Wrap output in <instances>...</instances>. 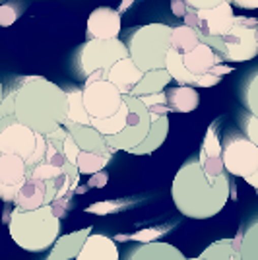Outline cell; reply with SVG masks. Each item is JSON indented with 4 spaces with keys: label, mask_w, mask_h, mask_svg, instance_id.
<instances>
[{
    "label": "cell",
    "mask_w": 258,
    "mask_h": 260,
    "mask_svg": "<svg viewBox=\"0 0 258 260\" xmlns=\"http://www.w3.org/2000/svg\"><path fill=\"white\" fill-rule=\"evenodd\" d=\"M245 105L248 113L258 119V72L248 78L247 87H245Z\"/></svg>",
    "instance_id": "obj_33"
},
{
    "label": "cell",
    "mask_w": 258,
    "mask_h": 260,
    "mask_svg": "<svg viewBox=\"0 0 258 260\" xmlns=\"http://www.w3.org/2000/svg\"><path fill=\"white\" fill-rule=\"evenodd\" d=\"M219 82H221V76H215L212 72H206V74H200V76L196 78L194 87H212V86H217Z\"/></svg>",
    "instance_id": "obj_41"
},
{
    "label": "cell",
    "mask_w": 258,
    "mask_h": 260,
    "mask_svg": "<svg viewBox=\"0 0 258 260\" xmlns=\"http://www.w3.org/2000/svg\"><path fill=\"white\" fill-rule=\"evenodd\" d=\"M231 4H237L239 8H245V10H256L258 8V0H227Z\"/></svg>",
    "instance_id": "obj_47"
},
{
    "label": "cell",
    "mask_w": 258,
    "mask_h": 260,
    "mask_svg": "<svg viewBox=\"0 0 258 260\" xmlns=\"http://www.w3.org/2000/svg\"><path fill=\"white\" fill-rule=\"evenodd\" d=\"M165 233V229H144V231H138V233H134V235H130V239H134V241H140V243H151V241H155V239H159Z\"/></svg>",
    "instance_id": "obj_36"
},
{
    "label": "cell",
    "mask_w": 258,
    "mask_h": 260,
    "mask_svg": "<svg viewBox=\"0 0 258 260\" xmlns=\"http://www.w3.org/2000/svg\"><path fill=\"white\" fill-rule=\"evenodd\" d=\"M14 103H16V87H12L10 91L2 98V103H0V117H10V115H14Z\"/></svg>",
    "instance_id": "obj_37"
},
{
    "label": "cell",
    "mask_w": 258,
    "mask_h": 260,
    "mask_svg": "<svg viewBox=\"0 0 258 260\" xmlns=\"http://www.w3.org/2000/svg\"><path fill=\"white\" fill-rule=\"evenodd\" d=\"M126 119H128V105H126V101L122 103V107L118 109L115 115H111L107 119H91V126L97 128L103 136H115L118 134L120 130L124 128V124H126Z\"/></svg>",
    "instance_id": "obj_25"
},
{
    "label": "cell",
    "mask_w": 258,
    "mask_h": 260,
    "mask_svg": "<svg viewBox=\"0 0 258 260\" xmlns=\"http://www.w3.org/2000/svg\"><path fill=\"white\" fill-rule=\"evenodd\" d=\"M29 175V167L23 157L12 155V153H2L0 155V184L6 186H22L23 181Z\"/></svg>",
    "instance_id": "obj_19"
},
{
    "label": "cell",
    "mask_w": 258,
    "mask_h": 260,
    "mask_svg": "<svg viewBox=\"0 0 258 260\" xmlns=\"http://www.w3.org/2000/svg\"><path fill=\"white\" fill-rule=\"evenodd\" d=\"M171 29L165 23H148L130 35L128 54L142 72L165 68L167 53L171 49Z\"/></svg>",
    "instance_id": "obj_4"
},
{
    "label": "cell",
    "mask_w": 258,
    "mask_h": 260,
    "mask_svg": "<svg viewBox=\"0 0 258 260\" xmlns=\"http://www.w3.org/2000/svg\"><path fill=\"white\" fill-rule=\"evenodd\" d=\"M229 260H241V258H239V252H235V254H233V256H231Z\"/></svg>",
    "instance_id": "obj_53"
},
{
    "label": "cell",
    "mask_w": 258,
    "mask_h": 260,
    "mask_svg": "<svg viewBox=\"0 0 258 260\" xmlns=\"http://www.w3.org/2000/svg\"><path fill=\"white\" fill-rule=\"evenodd\" d=\"M221 2H225V0H186V4H188L190 8H196V10L215 8V6H219Z\"/></svg>",
    "instance_id": "obj_42"
},
{
    "label": "cell",
    "mask_w": 258,
    "mask_h": 260,
    "mask_svg": "<svg viewBox=\"0 0 258 260\" xmlns=\"http://www.w3.org/2000/svg\"><path fill=\"white\" fill-rule=\"evenodd\" d=\"M124 101L128 105V119H126L124 128L120 130L118 134H115V136H105L107 144L115 152L117 150L130 152L136 146H140L142 142L146 140V136H148L151 126L150 111H148V107L144 105V101L140 98H136V95H124Z\"/></svg>",
    "instance_id": "obj_7"
},
{
    "label": "cell",
    "mask_w": 258,
    "mask_h": 260,
    "mask_svg": "<svg viewBox=\"0 0 258 260\" xmlns=\"http://www.w3.org/2000/svg\"><path fill=\"white\" fill-rule=\"evenodd\" d=\"M167 93V101H169V107L175 113H192L194 109L198 107V91L192 86H177L169 87Z\"/></svg>",
    "instance_id": "obj_22"
},
{
    "label": "cell",
    "mask_w": 258,
    "mask_h": 260,
    "mask_svg": "<svg viewBox=\"0 0 258 260\" xmlns=\"http://www.w3.org/2000/svg\"><path fill=\"white\" fill-rule=\"evenodd\" d=\"M14 117L39 134H51L68 117V95L60 86L41 76L18 80Z\"/></svg>",
    "instance_id": "obj_2"
},
{
    "label": "cell",
    "mask_w": 258,
    "mask_h": 260,
    "mask_svg": "<svg viewBox=\"0 0 258 260\" xmlns=\"http://www.w3.org/2000/svg\"><path fill=\"white\" fill-rule=\"evenodd\" d=\"M186 10H188V4H186V0H171L173 16H177V18H184Z\"/></svg>",
    "instance_id": "obj_46"
},
{
    "label": "cell",
    "mask_w": 258,
    "mask_h": 260,
    "mask_svg": "<svg viewBox=\"0 0 258 260\" xmlns=\"http://www.w3.org/2000/svg\"><path fill=\"white\" fill-rule=\"evenodd\" d=\"M223 165L233 177L247 179L258 169V146L247 136H229L223 144Z\"/></svg>",
    "instance_id": "obj_10"
},
{
    "label": "cell",
    "mask_w": 258,
    "mask_h": 260,
    "mask_svg": "<svg viewBox=\"0 0 258 260\" xmlns=\"http://www.w3.org/2000/svg\"><path fill=\"white\" fill-rule=\"evenodd\" d=\"M2 98H4V89H2V82H0V103H2Z\"/></svg>",
    "instance_id": "obj_52"
},
{
    "label": "cell",
    "mask_w": 258,
    "mask_h": 260,
    "mask_svg": "<svg viewBox=\"0 0 258 260\" xmlns=\"http://www.w3.org/2000/svg\"><path fill=\"white\" fill-rule=\"evenodd\" d=\"M245 181H247V183L250 184L252 188H256V190H258V169H256V173H252L250 177H247Z\"/></svg>",
    "instance_id": "obj_50"
},
{
    "label": "cell",
    "mask_w": 258,
    "mask_h": 260,
    "mask_svg": "<svg viewBox=\"0 0 258 260\" xmlns=\"http://www.w3.org/2000/svg\"><path fill=\"white\" fill-rule=\"evenodd\" d=\"M173 78L171 74L167 72V68H159V70H148L144 72L142 80L136 84V87L132 89L130 95H136V98H142V95H150V93H157V91H163L165 87L169 86Z\"/></svg>",
    "instance_id": "obj_23"
},
{
    "label": "cell",
    "mask_w": 258,
    "mask_h": 260,
    "mask_svg": "<svg viewBox=\"0 0 258 260\" xmlns=\"http://www.w3.org/2000/svg\"><path fill=\"white\" fill-rule=\"evenodd\" d=\"M18 186H6V184H0V200L4 202H16V196H18Z\"/></svg>",
    "instance_id": "obj_44"
},
{
    "label": "cell",
    "mask_w": 258,
    "mask_h": 260,
    "mask_svg": "<svg viewBox=\"0 0 258 260\" xmlns=\"http://www.w3.org/2000/svg\"><path fill=\"white\" fill-rule=\"evenodd\" d=\"M142 76H144V72L134 64V60L130 56L117 60L107 72V80L120 89L122 95H130L136 84L142 80Z\"/></svg>",
    "instance_id": "obj_15"
},
{
    "label": "cell",
    "mask_w": 258,
    "mask_h": 260,
    "mask_svg": "<svg viewBox=\"0 0 258 260\" xmlns=\"http://www.w3.org/2000/svg\"><path fill=\"white\" fill-rule=\"evenodd\" d=\"M241 260H258V219L243 231V245L239 250Z\"/></svg>",
    "instance_id": "obj_29"
},
{
    "label": "cell",
    "mask_w": 258,
    "mask_h": 260,
    "mask_svg": "<svg viewBox=\"0 0 258 260\" xmlns=\"http://www.w3.org/2000/svg\"><path fill=\"white\" fill-rule=\"evenodd\" d=\"M245 132H247V138H250V140L258 146V119L256 117L248 115L247 119H245Z\"/></svg>",
    "instance_id": "obj_40"
},
{
    "label": "cell",
    "mask_w": 258,
    "mask_h": 260,
    "mask_svg": "<svg viewBox=\"0 0 258 260\" xmlns=\"http://www.w3.org/2000/svg\"><path fill=\"white\" fill-rule=\"evenodd\" d=\"M111 161V155H103V153H91V152H82L78 153L76 159V167L82 175H93L97 171H103Z\"/></svg>",
    "instance_id": "obj_28"
},
{
    "label": "cell",
    "mask_w": 258,
    "mask_h": 260,
    "mask_svg": "<svg viewBox=\"0 0 258 260\" xmlns=\"http://www.w3.org/2000/svg\"><path fill=\"white\" fill-rule=\"evenodd\" d=\"M93 231L91 228H84L78 229L74 233H68V235H62L54 241L53 250L51 254L47 256V260H72L80 254V250L84 247L86 239L91 235Z\"/></svg>",
    "instance_id": "obj_18"
},
{
    "label": "cell",
    "mask_w": 258,
    "mask_h": 260,
    "mask_svg": "<svg viewBox=\"0 0 258 260\" xmlns=\"http://www.w3.org/2000/svg\"><path fill=\"white\" fill-rule=\"evenodd\" d=\"M64 128L70 132V136L74 138V142L82 152L103 153V155H113V152H115L107 144V138L97 128H93L91 124H76V122L64 120Z\"/></svg>",
    "instance_id": "obj_14"
},
{
    "label": "cell",
    "mask_w": 258,
    "mask_h": 260,
    "mask_svg": "<svg viewBox=\"0 0 258 260\" xmlns=\"http://www.w3.org/2000/svg\"><path fill=\"white\" fill-rule=\"evenodd\" d=\"M235 254V250L231 247V239H221V241H215L210 247H206L202 250V258L206 260H229Z\"/></svg>",
    "instance_id": "obj_30"
},
{
    "label": "cell",
    "mask_w": 258,
    "mask_h": 260,
    "mask_svg": "<svg viewBox=\"0 0 258 260\" xmlns=\"http://www.w3.org/2000/svg\"><path fill=\"white\" fill-rule=\"evenodd\" d=\"M120 12L109 6H99L87 18V39H113L120 33Z\"/></svg>",
    "instance_id": "obj_13"
},
{
    "label": "cell",
    "mask_w": 258,
    "mask_h": 260,
    "mask_svg": "<svg viewBox=\"0 0 258 260\" xmlns=\"http://www.w3.org/2000/svg\"><path fill=\"white\" fill-rule=\"evenodd\" d=\"M62 148H64V155L66 159L76 165V159H78V153H80V148H78V144L74 142V138L70 136V132H68V136L64 138V144H62Z\"/></svg>",
    "instance_id": "obj_38"
},
{
    "label": "cell",
    "mask_w": 258,
    "mask_h": 260,
    "mask_svg": "<svg viewBox=\"0 0 258 260\" xmlns=\"http://www.w3.org/2000/svg\"><path fill=\"white\" fill-rule=\"evenodd\" d=\"M221 152H223V146H221L219 136H217V132H215V124H212V126L208 128V132H206L200 157H221Z\"/></svg>",
    "instance_id": "obj_32"
},
{
    "label": "cell",
    "mask_w": 258,
    "mask_h": 260,
    "mask_svg": "<svg viewBox=\"0 0 258 260\" xmlns=\"http://www.w3.org/2000/svg\"><path fill=\"white\" fill-rule=\"evenodd\" d=\"M241 245H243V229L237 233L235 237L231 239V247H233V250H235V252H239V250H241Z\"/></svg>",
    "instance_id": "obj_49"
},
{
    "label": "cell",
    "mask_w": 258,
    "mask_h": 260,
    "mask_svg": "<svg viewBox=\"0 0 258 260\" xmlns=\"http://www.w3.org/2000/svg\"><path fill=\"white\" fill-rule=\"evenodd\" d=\"M231 194L227 173L208 175L200 161L184 163L173 179L171 196L177 210L192 219H208L217 216Z\"/></svg>",
    "instance_id": "obj_1"
},
{
    "label": "cell",
    "mask_w": 258,
    "mask_h": 260,
    "mask_svg": "<svg viewBox=\"0 0 258 260\" xmlns=\"http://www.w3.org/2000/svg\"><path fill=\"white\" fill-rule=\"evenodd\" d=\"M210 72H212V74H215V76L223 78L225 74H231V72H233V68H231V66H227V64H223V62H219V64H215Z\"/></svg>",
    "instance_id": "obj_48"
},
{
    "label": "cell",
    "mask_w": 258,
    "mask_h": 260,
    "mask_svg": "<svg viewBox=\"0 0 258 260\" xmlns=\"http://www.w3.org/2000/svg\"><path fill=\"white\" fill-rule=\"evenodd\" d=\"M53 200H56V181H43V179L27 175V179L23 181L16 196V208L37 210L45 204H51Z\"/></svg>",
    "instance_id": "obj_11"
},
{
    "label": "cell",
    "mask_w": 258,
    "mask_h": 260,
    "mask_svg": "<svg viewBox=\"0 0 258 260\" xmlns=\"http://www.w3.org/2000/svg\"><path fill=\"white\" fill-rule=\"evenodd\" d=\"M198 16H200V27H198L200 37H221L235 23L233 6L227 0L221 2L219 6H215V8L198 10Z\"/></svg>",
    "instance_id": "obj_12"
},
{
    "label": "cell",
    "mask_w": 258,
    "mask_h": 260,
    "mask_svg": "<svg viewBox=\"0 0 258 260\" xmlns=\"http://www.w3.org/2000/svg\"><path fill=\"white\" fill-rule=\"evenodd\" d=\"M2 153L20 155L31 169L43 161L47 153V138L22 124L14 115L0 117V155Z\"/></svg>",
    "instance_id": "obj_6"
},
{
    "label": "cell",
    "mask_w": 258,
    "mask_h": 260,
    "mask_svg": "<svg viewBox=\"0 0 258 260\" xmlns=\"http://www.w3.org/2000/svg\"><path fill=\"white\" fill-rule=\"evenodd\" d=\"M181 56H183V64L186 66V70H188L190 74H194V76L206 74V72H210L215 64L223 62L221 54L215 53L210 45L202 43V41L196 45L192 51L181 54Z\"/></svg>",
    "instance_id": "obj_16"
},
{
    "label": "cell",
    "mask_w": 258,
    "mask_h": 260,
    "mask_svg": "<svg viewBox=\"0 0 258 260\" xmlns=\"http://www.w3.org/2000/svg\"><path fill=\"white\" fill-rule=\"evenodd\" d=\"M167 134H169V117L167 115H151V126L148 136H146V140L142 142L140 146H136L134 150H130L128 153H132V155H148V153H153L165 142Z\"/></svg>",
    "instance_id": "obj_20"
},
{
    "label": "cell",
    "mask_w": 258,
    "mask_h": 260,
    "mask_svg": "<svg viewBox=\"0 0 258 260\" xmlns=\"http://www.w3.org/2000/svg\"><path fill=\"white\" fill-rule=\"evenodd\" d=\"M183 20H184V25L194 27V29L198 31V27H200V16H198V10H196V8H190V6H188V10H186Z\"/></svg>",
    "instance_id": "obj_43"
},
{
    "label": "cell",
    "mask_w": 258,
    "mask_h": 260,
    "mask_svg": "<svg viewBox=\"0 0 258 260\" xmlns=\"http://www.w3.org/2000/svg\"><path fill=\"white\" fill-rule=\"evenodd\" d=\"M20 18V8L16 4H2L0 6V25L8 27Z\"/></svg>",
    "instance_id": "obj_35"
},
{
    "label": "cell",
    "mask_w": 258,
    "mask_h": 260,
    "mask_svg": "<svg viewBox=\"0 0 258 260\" xmlns=\"http://www.w3.org/2000/svg\"><path fill=\"white\" fill-rule=\"evenodd\" d=\"M165 68H167V72L171 74V78L179 84V86H192L196 84V78L194 74H190L188 70H186V66L183 64V56L181 53H177L175 49H169V53H167V60H165Z\"/></svg>",
    "instance_id": "obj_24"
},
{
    "label": "cell",
    "mask_w": 258,
    "mask_h": 260,
    "mask_svg": "<svg viewBox=\"0 0 258 260\" xmlns=\"http://www.w3.org/2000/svg\"><path fill=\"white\" fill-rule=\"evenodd\" d=\"M109 181V175L103 173V171H97V173L89 175V186H93V188H101V186H105Z\"/></svg>",
    "instance_id": "obj_45"
},
{
    "label": "cell",
    "mask_w": 258,
    "mask_h": 260,
    "mask_svg": "<svg viewBox=\"0 0 258 260\" xmlns=\"http://www.w3.org/2000/svg\"><path fill=\"white\" fill-rule=\"evenodd\" d=\"M198 43H200V35L194 27H188L183 23L171 29V49H175L177 53H188Z\"/></svg>",
    "instance_id": "obj_26"
},
{
    "label": "cell",
    "mask_w": 258,
    "mask_h": 260,
    "mask_svg": "<svg viewBox=\"0 0 258 260\" xmlns=\"http://www.w3.org/2000/svg\"><path fill=\"white\" fill-rule=\"evenodd\" d=\"M76 260H118V249L115 241L101 233H91Z\"/></svg>",
    "instance_id": "obj_17"
},
{
    "label": "cell",
    "mask_w": 258,
    "mask_h": 260,
    "mask_svg": "<svg viewBox=\"0 0 258 260\" xmlns=\"http://www.w3.org/2000/svg\"><path fill=\"white\" fill-rule=\"evenodd\" d=\"M144 105L148 107L151 115H169V101H167V93L165 91H157V93H150V95H142Z\"/></svg>",
    "instance_id": "obj_31"
},
{
    "label": "cell",
    "mask_w": 258,
    "mask_h": 260,
    "mask_svg": "<svg viewBox=\"0 0 258 260\" xmlns=\"http://www.w3.org/2000/svg\"><path fill=\"white\" fill-rule=\"evenodd\" d=\"M120 206H122V202H101V204L89 206L86 212H89V214H107V212H117Z\"/></svg>",
    "instance_id": "obj_39"
},
{
    "label": "cell",
    "mask_w": 258,
    "mask_h": 260,
    "mask_svg": "<svg viewBox=\"0 0 258 260\" xmlns=\"http://www.w3.org/2000/svg\"><path fill=\"white\" fill-rule=\"evenodd\" d=\"M200 165L204 167V171L208 175H221V173H227L225 171V165H223V157H200L198 159Z\"/></svg>",
    "instance_id": "obj_34"
},
{
    "label": "cell",
    "mask_w": 258,
    "mask_h": 260,
    "mask_svg": "<svg viewBox=\"0 0 258 260\" xmlns=\"http://www.w3.org/2000/svg\"><path fill=\"white\" fill-rule=\"evenodd\" d=\"M128 260H184V254L169 243L151 241L142 243L138 249L132 250Z\"/></svg>",
    "instance_id": "obj_21"
},
{
    "label": "cell",
    "mask_w": 258,
    "mask_h": 260,
    "mask_svg": "<svg viewBox=\"0 0 258 260\" xmlns=\"http://www.w3.org/2000/svg\"><path fill=\"white\" fill-rule=\"evenodd\" d=\"M126 56H130L128 47L118 37H113V39H87L80 49L78 62H80L82 74L87 78L91 72H97V70H103L107 74L111 66L120 58H126Z\"/></svg>",
    "instance_id": "obj_8"
},
{
    "label": "cell",
    "mask_w": 258,
    "mask_h": 260,
    "mask_svg": "<svg viewBox=\"0 0 258 260\" xmlns=\"http://www.w3.org/2000/svg\"><path fill=\"white\" fill-rule=\"evenodd\" d=\"M184 260H206V258H202V256H196V258H184Z\"/></svg>",
    "instance_id": "obj_54"
},
{
    "label": "cell",
    "mask_w": 258,
    "mask_h": 260,
    "mask_svg": "<svg viewBox=\"0 0 258 260\" xmlns=\"http://www.w3.org/2000/svg\"><path fill=\"white\" fill-rule=\"evenodd\" d=\"M66 95H68V117H66V120L76 122V124H89L91 117L87 115L86 105H84L82 89L72 87V89L66 91Z\"/></svg>",
    "instance_id": "obj_27"
},
{
    "label": "cell",
    "mask_w": 258,
    "mask_h": 260,
    "mask_svg": "<svg viewBox=\"0 0 258 260\" xmlns=\"http://www.w3.org/2000/svg\"><path fill=\"white\" fill-rule=\"evenodd\" d=\"M229 62H247L258 54V20L235 16L233 27L221 37H200Z\"/></svg>",
    "instance_id": "obj_5"
},
{
    "label": "cell",
    "mask_w": 258,
    "mask_h": 260,
    "mask_svg": "<svg viewBox=\"0 0 258 260\" xmlns=\"http://www.w3.org/2000/svg\"><path fill=\"white\" fill-rule=\"evenodd\" d=\"M82 95L87 115L91 119H107L115 115L124 103V95L120 93V89L113 82H109L107 78H99V80L86 78Z\"/></svg>",
    "instance_id": "obj_9"
},
{
    "label": "cell",
    "mask_w": 258,
    "mask_h": 260,
    "mask_svg": "<svg viewBox=\"0 0 258 260\" xmlns=\"http://www.w3.org/2000/svg\"><path fill=\"white\" fill-rule=\"evenodd\" d=\"M8 229L20 249L43 252L51 249L60 235V217L54 216L51 204H45L37 210L14 208L8 217Z\"/></svg>",
    "instance_id": "obj_3"
},
{
    "label": "cell",
    "mask_w": 258,
    "mask_h": 260,
    "mask_svg": "<svg viewBox=\"0 0 258 260\" xmlns=\"http://www.w3.org/2000/svg\"><path fill=\"white\" fill-rule=\"evenodd\" d=\"M132 2H134V0H122V4L118 6V12H120V14H122V12H126L130 6H132Z\"/></svg>",
    "instance_id": "obj_51"
}]
</instances>
